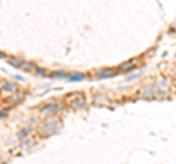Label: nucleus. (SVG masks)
Masks as SVG:
<instances>
[{
	"instance_id": "nucleus-13",
	"label": "nucleus",
	"mask_w": 176,
	"mask_h": 164,
	"mask_svg": "<svg viewBox=\"0 0 176 164\" xmlns=\"http://www.w3.org/2000/svg\"><path fill=\"white\" fill-rule=\"evenodd\" d=\"M37 75H46V71L44 69H37Z\"/></svg>"
},
{
	"instance_id": "nucleus-10",
	"label": "nucleus",
	"mask_w": 176,
	"mask_h": 164,
	"mask_svg": "<svg viewBox=\"0 0 176 164\" xmlns=\"http://www.w3.org/2000/svg\"><path fill=\"white\" fill-rule=\"evenodd\" d=\"M9 63H11L12 66L19 67V69H21V66H22V63H24V60H21V59H11V60H9Z\"/></svg>"
},
{
	"instance_id": "nucleus-2",
	"label": "nucleus",
	"mask_w": 176,
	"mask_h": 164,
	"mask_svg": "<svg viewBox=\"0 0 176 164\" xmlns=\"http://www.w3.org/2000/svg\"><path fill=\"white\" fill-rule=\"evenodd\" d=\"M60 108H62V104L59 101H50V102H47V104H44L40 108V112L44 113V114H56Z\"/></svg>"
},
{
	"instance_id": "nucleus-4",
	"label": "nucleus",
	"mask_w": 176,
	"mask_h": 164,
	"mask_svg": "<svg viewBox=\"0 0 176 164\" xmlns=\"http://www.w3.org/2000/svg\"><path fill=\"white\" fill-rule=\"evenodd\" d=\"M114 75H116V69H113V67H104L97 72V78H100V79H106V78L114 76Z\"/></svg>"
},
{
	"instance_id": "nucleus-5",
	"label": "nucleus",
	"mask_w": 176,
	"mask_h": 164,
	"mask_svg": "<svg viewBox=\"0 0 176 164\" xmlns=\"http://www.w3.org/2000/svg\"><path fill=\"white\" fill-rule=\"evenodd\" d=\"M72 107L73 108H84L85 107V98H84L82 95L76 94V98H75V101L72 102Z\"/></svg>"
},
{
	"instance_id": "nucleus-9",
	"label": "nucleus",
	"mask_w": 176,
	"mask_h": 164,
	"mask_svg": "<svg viewBox=\"0 0 176 164\" xmlns=\"http://www.w3.org/2000/svg\"><path fill=\"white\" fill-rule=\"evenodd\" d=\"M84 78H85V75H82V73H71V75H67V79L69 81H82Z\"/></svg>"
},
{
	"instance_id": "nucleus-3",
	"label": "nucleus",
	"mask_w": 176,
	"mask_h": 164,
	"mask_svg": "<svg viewBox=\"0 0 176 164\" xmlns=\"http://www.w3.org/2000/svg\"><path fill=\"white\" fill-rule=\"evenodd\" d=\"M140 94L142 95V97H145V98H153V97H155L157 91H155L154 85H144V87L141 88Z\"/></svg>"
},
{
	"instance_id": "nucleus-6",
	"label": "nucleus",
	"mask_w": 176,
	"mask_h": 164,
	"mask_svg": "<svg viewBox=\"0 0 176 164\" xmlns=\"http://www.w3.org/2000/svg\"><path fill=\"white\" fill-rule=\"evenodd\" d=\"M135 67H137V63H135L134 60H129V62H126V63H122L119 66V69L123 72H131L132 69H135Z\"/></svg>"
},
{
	"instance_id": "nucleus-8",
	"label": "nucleus",
	"mask_w": 176,
	"mask_h": 164,
	"mask_svg": "<svg viewBox=\"0 0 176 164\" xmlns=\"http://www.w3.org/2000/svg\"><path fill=\"white\" fill-rule=\"evenodd\" d=\"M21 69H22V71H37L35 65H34L32 62H26V60H24V63H22Z\"/></svg>"
},
{
	"instance_id": "nucleus-12",
	"label": "nucleus",
	"mask_w": 176,
	"mask_h": 164,
	"mask_svg": "<svg viewBox=\"0 0 176 164\" xmlns=\"http://www.w3.org/2000/svg\"><path fill=\"white\" fill-rule=\"evenodd\" d=\"M31 130H32L31 128H26V129H24V130H22V132L19 133V135H18V136H19V138H24V136H26V135H28V133H31Z\"/></svg>"
},
{
	"instance_id": "nucleus-11",
	"label": "nucleus",
	"mask_w": 176,
	"mask_h": 164,
	"mask_svg": "<svg viewBox=\"0 0 176 164\" xmlns=\"http://www.w3.org/2000/svg\"><path fill=\"white\" fill-rule=\"evenodd\" d=\"M52 76H53V78H65V76H67V75H66V72L57 71V72H53Z\"/></svg>"
},
{
	"instance_id": "nucleus-7",
	"label": "nucleus",
	"mask_w": 176,
	"mask_h": 164,
	"mask_svg": "<svg viewBox=\"0 0 176 164\" xmlns=\"http://www.w3.org/2000/svg\"><path fill=\"white\" fill-rule=\"evenodd\" d=\"M2 88H3V92H13L18 88V85L13 84V82H3Z\"/></svg>"
},
{
	"instance_id": "nucleus-1",
	"label": "nucleus",
	"mask_w": 176,
	"mask_h": 164,
	"mask_svg": "<svg viewBox=\"0 0 176 164\" xmlns=\"http://www.w3.org/2000/svg\"><path fill=\"white\" fill-rule=\"evenodd\" d=\"M59 128H60V123L57 122V120L50 119V120H46V122L40 126V133H41L43 136H50L52 133L59 130Z\"/></svg>"
}]
</instances>
